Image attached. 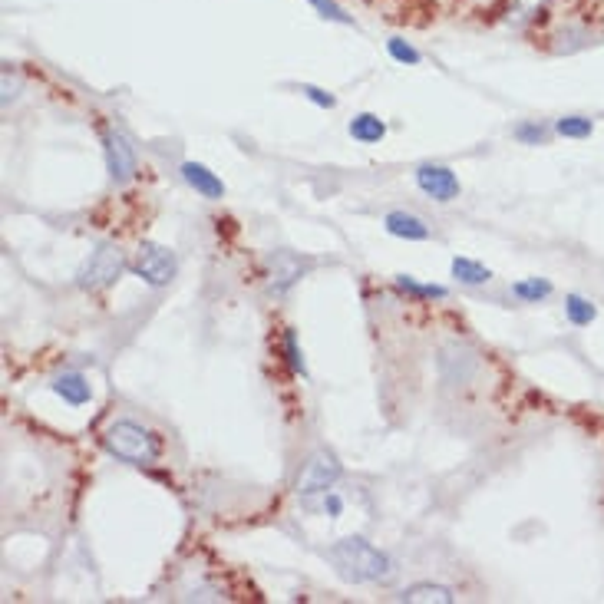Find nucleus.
Masks as SVG:
<instances>
[{"mask_svg":"<svg viewBox=\"0 0 604 604\" xmlns=\"http://www.w3.org/2000/svg\"><path fill=\"white\" fill-rule=\"evenodd\" d=\"M327 558L340 571V578L354 581V585H367V581H390L393 578V562L387 552H380L377 545H370L364 535L340 538L327 548Z\"/></svg>","mask_w":604,"mask_h":604,"instance_id":"nucleus-1","label":"nucleus"},{"mask_svg":"<svg viewBox=\"0 0 604 604\" xmlns=\"http://www.w3.org/2000/svg\"><path fill=\"white\" fill-rule=\"evenodd\" d=\"M103 446L109 456H116L119 463H129V466H152L162 456L159 436L133 420L109 423L103 430Z\"/></svg>","mask_w":604,"mask_h":604,"instance_id":"nucleus-2","label":"nucleus"},{"mask_svg":"<svg viewBox=\"0 0 604 604\" xmlns=\"http://www.w3.org/2000/svg\"><path fill=\"white\" fill-rule=\"evenodd\" d=\"M123 271H126V251L113 245V241H103V245H96V251H90V258L76 271V288L106 291L123 278Z\"/></svg>","mask_w":604,"mask_h":604,"instance_id":"nucleus-3","label":"nucleus"},{"mask_svg":"<svg viewBox=\"0 0 604 604\" xmlns=\"http://www.w3.org/2000/svg\"><path fill=\"white\" fill-rule=\"evenodd\" d=\"M337 479H340V463H337V459L327 453V449L314 453L311 459H307V466L301 472V482H298L301 502L307 505V509H317V496L324 499L327 492L334 489Z\"/></svg>","mask_w":604,"mask_h":604,"instance_id":"nucleus-4","label":"nucleus"},{"mask_svg":"<svg viewBox=\"0 0 604 604\" xmlns=\"http://www.w3.org/2000/svg\"><path fill=\"white\" fill-rule=\"evenodd\" d=\"M133 271H136V278L149 284V288H166V284L175 278V271H179V258H175V251L166 245L142 241Z\"/></svg>","mask_w":604,"mask_h":604,"instance_id":"nucleus-5","label":"nucleus"},{"mask_svg":"<svg viewBox=\"0 0 604 604\" xmlns=\"http://www.w3.org/2000/svg\"><path fill=\"white\" fill-rule=\"evenodd\" d=\"M103 159H106V172L109 179L116 185H126L136 179L139 172V159H136V149L119 129H106L103 133Z\"/></svg>","mask_w":604,"mask_h":604,"instance_id":"nucleus-6","label":"nucleus"},{"mask_svg":"<svg viewBox=\"0 0 604 604\" xmlns=\"http://www.w3.org/2000/svg\"><path fill=\"white\" fill-rule=\"evenodd\" d=\"M307 265L294 255V251H268L265 255V278H268V291L274 298H284L294 284L304 278Z\"/></svg>","mask_w":604,"mask_h":604,"instance_id":"nucleus-7","label":"nucleus"},{"mask_svg":"<svg viewBox=\"0 0 604 604\" xmlns=\"http://www.w3.org/2000/svg\"><path fill=\"white\" fill-rule=\"evenodd\" d=\"M416 185H420L423 195H430L433 202H453L459 199V179L453 169L446 166H436V162H423L420 169H416Z\"/></svg>","mask_w":604,"mask_h":604,"instance_id":"nucleus-8","label":"nucleus"},{"mask_svg":"<svg viewBox=\"0 0 604 604\" xmlns=\"http://www.w3.org/2000/svg\"><path fill=\"white\" fill-rule=\"evenodd\" d=\"M436 367H439V377H443L446 383H469L472 373L479 370V360L472 350H466L463 344H456L453 340V344H446L443 350H439Z\"/></svg>","mask_w":604,"mask_h":604,"instance_id":"nucleus-9","label":"nucleus"},{"mask_svg":"<svg viewBox=\"0 0 604 604\" xmlns=\"http://www.w3.org/2000/svg\"><path fill=\"white\" fill-rule=\"evenodd\" d=\"M383 228H387L393 238H403V241H426L430 238V225H426L420 215L406 212V208H393V212L383 215Z\"/></svg>","mask_w":604,"mask_h":604,"instance_id":"nucleus-10","label":"nucleus"},{"mask_svg":"<svg viewBox=\"0 0 604 604\" xmlns=\"http://www.w3.org/2000/svg\"><path fill=\"white\" fill-rule=\"evenodd\" d=\"M179 172H182V179L202 195V199H212V202L225 199V182L218 179L208 166H202V162H182Z\"/></svg>","mask_w":604,"mask_h":604,"instance_id":"nucleus-11","label":"nucleus"},{"mask_svg":"<svg viewBox=\"0 0 604 604\" xmlns=\"http://www.w3.org/2000/svg\"><path fill=\"white\" fill-rule=\"evenodd\" d=\"M53 393L67 400L70 406H83V403H90V400H93V387H90V380H86L80 370L60 373V377L53 380Z\"/></svg>","mask_w":604,"mask_h":604,"instance_id":"nucleus-12","label":"nucleus"},{"mask_svg":"<svg viewBox=\"0 0 604 604\" xmlns=\"http://www.w3.org/2000/svg\"><path fill=\"white\" fill-rule=\"evenodd\" d=\"M400 601H410V604H453L456 601V595H453V588H446V585H436V581H416V585H406L400 595H397Z\"/></svg>","mask_w":604,"mask_h":604,"instance_id":"nucleus-13","label":"nucleus"},{"mask_svg":"<svg viewBox=\"0 0 604 604\" xmlns=\"http://www.w3.org/2000/svg\"><path fill=\"white\" fill-rule=\"evenodd\" d=\"M347 133L357 142H364V146H373V142H380L383 136H387V123L373 113H357L354 119H350Z\"/></svg>","mask_w":604,"mask_h":604,"instance_id":"nucleus-14","label":"nucleus"},{"mask_svg":"<svg viewBox=\"0 0 604 604\" xmlns=\"http://www.w3.org/2000/svg\"><path fill=\"white\" fill-rule=\"evenodd\" d=\"M393 284H397V288L403 291V294H413V298H430V301H443L446 298V288L443 284H423V281H416V278H410V274H397V278H393Z\"/></svg>","mask_w":604,"mask_h":604,"instance_id":"nucleus-15","label":"nucleus"},{"mask_svg":"<svg viewBox=\"0 0 604 604\" xmlns=\"http://www.w3.org/2000/svg\"><path fill=\"white\" fill-rule=\"evenodd\" d=\"M453 274L463 284H469V288H479V284L492 281V271L486 265H479V261H472V258H453Z\"/></svg>","mask_w":604,"mask_h":604,"instance_id":"nucleus-16","label":"nucleus"},{"mask_svg":"<svg viewBox=\"0 0 604 604\" xmlns=\"http://www.w3.org/2000/svg\"><path fill=\"white\" fill-rule=\"evenodd\" d=\"M565 314H568V321L575 327H588L598 317V307L591 304L588 298H581V294H568V298H565Z\"/></svg>","mask_w":604,"mask_h":604,"instance_id":"nucleus-17","label":"nucleus"},{"mask_svg":"<svg viewBox=\"0 0 604 604\" xmlns=\"http://www.w3.org/2000/svg\"><path fill=\"white\" fill-rule=\"evenodd\" d=\"M512 294H515L519 301L538 304V301H545L548 294H552V284H548L545 278H525V281H515V284H512Z\"/></svg>","mask_w":604,"mask_h":604,"instance_id":"nucleus-18","label":"nucleus"},{"mask_svg":"<svg viewBox=\"0 0 604 604\" xmlns=\"http://www.w3.org/2000/svg\"><path fill=\"white\" fill-rule=\"evenodd\" d=\"M307 4L314 7V14L321 20H331V24H340V27H357V20L350 17L337 0H307Z\"/></svg>","mask_w":604,"mask_h":604,"instance_id":"nucleus-19","label":"nucleus"},{"mask_svg":"<svg viewBox=\"0 0 604 604\" xmlns=\"http://www.w3.org/2000/svg\"><path fill=\"white\" fill-rule=\"evenodd\" d=\"M281 347H284V364H288V370L294 373V377H307L304 354H301V347H298V334H294L291 327H288V331H284Z\"/></svg>","mask_w":604,"mask_h":604,"instance_id":"nucleus-20","label":"nucleus"},{"mask_svg":"<svg viewBox=\"0 0 604 604\" xmlns=\"http://www.w3.org/2000/svg\"><path fill=\"white\" fill-rule=\"evenodd\" d=\"M591 129H595V123H591L588 116H562L555 123V133L565 139H588Z\"/></svg>","mask_w":604,"mask_h":604,"instance_id":"nucleus-21","label":"nucleus"},{"mask_svg":"<svg viewBox=\"0 0 604 604\" xmlns=\"http://www.w3.org/2000/svg\"><path fill=\"white\" fill-rule=\"evenodd\" d=\"M387 53L397 63H403V67H416V63H423V53L416 50L410 40H403V37H390L387 40Z\"/></svg>","mask_w":604,"mask_h":604,"instance_id":"nucleus-22","label":"nucleus"},{"mask_svg":"<svg viewBox=\"0 0 604 604\" xmlns=\"http://www.w3.org/2000/svg\"><path fill=\"white\" fill-rule=\"evenodd\" d=\"M548 136H552V133H548L542 123H535V119L515 126V139H519L522 146H542V142H548Z\"/></svg>","mask_w":604,"mask_h":604,"instance_id":"nucleus-23","label":"nucleus"},{"mask_svg":"<svg viewBox=\"0 0 604 604\" xmlns=\"http://www.w3.org/2000/svg\"><path fill=\"white\" fill-rule=\"evenodd\" d=\"M301 96L304 100H311L317 109H334L337 106V96L321 90V86H314V83H301Z\"/></svg>","mask_w":604,"mask_h":604,"instance_id":"nucleus-24","label":"nucleus"},{"mask_svg":"<svg viewBox=\"0 0 604 604\" xmlns=\"http://www.w3.org/2000/svg\"><path fill=\"white\" fill-rule=\"evenodd\" d=\"M548 7V0H512V14L515 20H532Z\"/></svg>","mask_w":604,"mask_h":604,"instance_id":"nucleus-25","label":"nucleus"},{"mask_svg":"<svg viewBox=\"0 0 604 604\" xmlns=\"http://www.w3.org/2000/svg\"><path fill=\"white\" fill-rule=\"evenodd\" d=\"M17 90H20L17 73L10 70V63H4V106H10V103L17 100Z\"/></svg>","mask_w":604,"mask_h":604,"instance_id":"nucleus-26","label":"nucleus"},{"mask_svg":"<svg viewBox=\"0 0 604 604\" xmlns=\"http://www.w3.org/2000/svg\"><path fill=\"white\" fill-rule=\"evenodd\" d=\"M321 509H324L327 515H331V519H337V515L344 512V499H340L337 492L331 489V492H327V496L321 499Z\"/></svg>","mask_w":604,"mask_h":604,"instance_id":"nucleus-27","label":"nucleus"}]
</instances>
